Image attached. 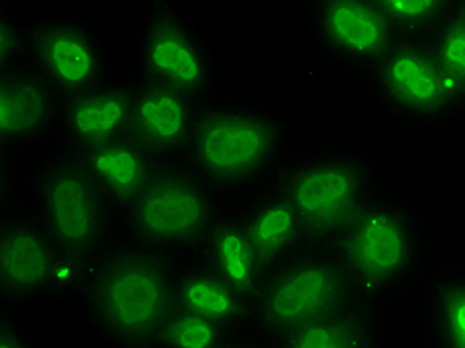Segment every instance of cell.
I'll list each match as a JSON object with an SVG mask.
<instances>
[{
  "label": "cell",
  "instance_id": "obj_1",
  "mask_svg": "<svg viewBox=\"0 0 465 348\" xmlns=\"http://www.w3.org/2000/svg\"><path fill=\"white\" fill-rule=\"evenodd\" d=\"M292 145V128L277 105L223 92L201 105L185 160L221 205H237L281 175Z\"/></svg>",
  "mask_w": 465,
  "mask_h": 348
},
{
  "label": "cell",
  "instance_id": "obj_2",
  "mask_svg": "<svg viewBox=\"0 0 465 348\" xmlns=\"http://www.w3.org/2000/svg\"><path fill=\"white\" fill-rule=\"evenodd\" d=\"M173 261L120 237L84 275L76 301L94 336L120 348H153L175 309Z\"/></svg>",
  "mask_w": 465,
  "mask_h": 348
},
{
  "label": "cell",
  "instance_id": "obj_3",
  "mask_svg": "<svg viewBox=\"0 0 465 348\" xmlns=\"http://www.w3.org/2000/svg\"><path fill=\"white\" fill-rule=\"evenodd\" d=\"M23 205L54 241L68 265L84 279L114 241L122 237L120 214L82 154L60 145L28 175Z\"/></svg>",
  "mask_w": 465,
  "mask_h": 348
},
{
  "label": "cell",
  "instance_id": "obj_4",
  "mask_svg": "<svg viewBox=\"0 0 465 348\" xmlns=\"http://www.w3.org/2000/svg\"><path fill=\"white\" fill-rule=\"evenodd\" d=\"M430 235L424 221L386 185L334 241V247L372 303L404 291L424 271Z\"/></svg>",
  "mask_w": 465,
  "mask_h": 348
},
{
  "label": "cell",
  "instance_id": "obj_5",
  "mask_svg": "<svg viewBox=\"0 0 465 348\" xmlns=\"http://www.w3.org/2000/svg\"><path fill=\"white\" fill-rule=\"evenodd\" d=\"M277 185L297 209L309 244L332 245L384 182L376 157L361 144L291 155Z\"/></svg>",
  "mask_w": 465,
  "mask_h": 348
},
{
  "label": "cell",
  "instance_id": "obj_6",
  "mask_svg": "<svg viewBox=\"0 0 465 348\" xmlns=\"http://www.w3.org/2000/svg\"><path fill=\"white\" fill-rule=\"evenodd\" d=\"M372 303L334 245L306 244L269 271L251 303V326L277 343L334 313Z\"/></svg>",
  "mask_w": 465,
  "mask_h": 348
},
{
  "label": "cell",
  "instance_id": "obj_7",
  "mask_svg": "<svg viewBox=\"0 0 465 348\" xmlns=\"http://www.w3.org/2000/svg\"><path fill=\"white\" fill-rule=\"evenodd\" d=\"M219 209V195L185 157L167 160L122 209L120 231L179 265L195 257Z\"/></svg>",
  "mask_w": 465,
  "mask_h": 348
},
{
  "label": "cell",
  "instance_id": "obj_8",
  "mask_svg": "<svg viewBox=\"0 0 465 348\" xmlns=\"http://www.w3.org/2000/svg\"><path fill=\"white\" fill-rule=\"evenodd\" d=\"M132 82L183 92L201 104L223 94L213 45L172 0H155L145 8L134 36Z\"/></svg>",
  "mask_w": 465,
  "mask_h": 348
},
{
  "label": "cell",
  "instance_id": "obj_9",
  "mask_svg": "<svg viewBox=\"0 0 465 348\" xmlns=\"http://www.w3.org/2000/svg\"><path fill=\"white\" fill-rule=\"evenodd\" d=\"M82 283L30 211L8 207L0 224V303L23 311L52 299L74 301Z\"/></svg>",
  "mask_w": 465,
  "mask_h": 348
},
{
  "label": "cell",
  "instance_id": "obj_10",
  "mask_svg": "<svg viewBox=\"0 0 465 348\" xmlns=\"http://www.w3.org/2000/svg\"><path fill=\"white\" fill-rule=\"evenodd\" d=\"M364 80L378 108L394 124H433L465 108L428 38L400 36Z\"/></svg>",
  "mask_w": 465,
  "mask_h": 348
},
{
  "label": "cell",
  "instance_id": "obj_11",
  "mask_svg": "<svg viewBox=\"0 0 465 348\" xmlns=\"http://www.w3.org/2000/svg\"><path fill=\"white\" fill-rule=\"evenodd\" d=\"M33 62L62 98L100 88L114 78L108 45L86 16L46 15L30 20Z\"/></svg>",
  "mask_w": 465,
  "mask_h": 348
},
{
  "label": "cell",
  "instance_id": "obj_12",
  "mask_svg": "<svg viewBox=\"0 0 465 348\" xmlns=\"http://www.w3.org/2000/svg\"><path fill=\"white\" fill-rule=\"evenodd\" d=\"M309 25L321 55L362 80L400 38L374 0H321L309 8Z\"/></svg>",
  "mask_w": 465,
  "mask_h": 348
},
{
  "label": "cell",
  "instance_id": "obj_13",
  "mask_svg": "<svg viewBox=\"0 0 465 348\" xmlns=\"http://www.w3.org/2000/svg\"><path fill=\"white\" fill-rule=\"evenodd\" d=\"M62 100L60 92L36 66L0 74L3 152H23L60 142Z\"/></svg>",
  "mask_w": 465,
  "mask_h": 348
},
{
  "label": "cell",
  "instance_id": "obj_14",
  "mask_svg": "<svg viewBox=\"0 0 465 348\" xmlns=\"http://www.w3.org/2000/svg\"><path fill=\"white\" fill-rule=\"evenodd\" d=\"M201 102L155 84L132 82L130 135L160 160H183Z\"/></svg>",
  "mask_w": 465,
  "mask_h": 348
},
{
  "label": "cell",
  "instance_id": "obj_15",
  "mask_svg": "<svg viewBox=\"0 0 465 348\" xmlns=\"http://www.w3.org/2000/svg\"><path fill=\"white\" fill-rule=\"evenodd\" d=\"M132 82L112 78L100 88L62 100L60 142L78 154L130 135Z\"/></svg>",
  "mask_w": 465,
  "mask_h": 348
},
{
  "label": "cell",
  "instance_id": "obj_16",
  "mask_svg": "<svg viewBox=\"0 0 465 348\" xmlns=\"http://www.w3.org/2000/svg\"><path fill=\"white\" fill-rule=\"evenodd\" d=\"M229 207L237 209L265 275L309 244L297 209L277 184Z\"/></svg>",
  "mask_w": 465,
  "mask_h": 348
},
{
  "label": "cell",
  "instance_id": "obj_17",
  "mask_svg": "<svg viewBox=\"0 0 465 348\" xmlns=\"http://www.w3.org/2000/svg\"><path fill=\"white\" fill-rule=\"evenodd\" d=\"M195 259L219 273L251 303L265 279V269L235 207L221 205L213 225L195 253Z\"/></svg>",
  "mask_w": 465,
  "mask_h": 348
},
{
  "label": "cell",
  "instance_id": "obj_18",
  "mask_svg": "<svg viewBox=\"0 0 465 348\" xmlns=\"http://www.w3.org/2000/svg\"><path fill=\"white\" fill-rule=\"evenodd\" d=\"M175 273V309L209 316L239 333L251 326V301L203 261L179 263Z\"/></svg>",
  "mask_w": 465,
  "mask_h": 348
},
{
  "label": "cell",
  "instance_id": "obj_19",
  "mask_svg": "<svg viewBox=\"0 0 465 348\" xmlns=\"http://www.w3.org/2000/svg\"><path fill=\"white\" fill-rule=\"evenodd\" d=\"M82 157L118 214L142 192L163 162L132 135L94 147Z\"/></svg>",
  "mask_w": 465,
  "mask_h": 348
},
{
  "label": "cell",
  "instance_id": "obj_20",
  "mask_svg": "<svg viewBox=\"0 0 465 348\" xmlns=\"http://www.w3.org/2000/svg\"><path fill=\"white\" fill-rule=\"evenodd\" d=\"M370 304L334 313L326 319L282 336L274 346L282 348H370L380 346L378 324Z\"/></svg>",
  "mask_w": 465,
  "mask_h": 348
},
{
  "label": "cell",
  "instance_id": "obj_21",
  "mask_svg": "<svg viewBox=\"0 0 465 348\" xmlns=\"http://www.w3.org/2000/svg\"><path fill=\"white\" fill-rule=\"evenodd\" d=\"M428 329L433 344L465 348V273L446 269L431 283Z\"/></svg>",
  "mask_w": 465,
  "mask_h": 348
},
{
  "label": "cell",
  "instance_id": "obj_22",
  "mask_svg": "<svg viewBox=\"0 0 465 348\" xmlns=\"http://www.w3.org/2000/svg\"><path fill=\"white\" fill-rule=\"evenodd\" d=\"M241 333L221 324L209 316L192 311L173 309L153 348H227L241 346Z\"/></svg>",
  "mask_w": 465,
  "mask_h": 348
},
{
  "label": "cell",
  "instance_id": "obj_23",
  "mask_svg": "<svg viewBox=\"0 0 465 348\" xmlns=\"http://www.w3.org/2000/svg\"><path fill=\"white\" fill-rule=\"evenodd\" d=\"M398 36L428 38L461 0H374Z\"/></svg>",
  "mask_w": 465,
  "mask_h": 348
},
{
  "label": "cell",
  "instance_id": "obj_24",
  "mask_svg": "<svg viewBox=\"0 0 465 348\" xmlns=\"http://www.w3.org/2000/svg\"><path fill=\"white\" fill-rule=\"evenodd\" d=\"M433 55L465 102V3L451 10L428 36Z\"/></svg>",
  "mask_w": 465,
  "mask_h": 348
},
{
  "label": "cell",
  "instance_id": "obj_25",
  "mask_svg": "<svg viewBox=\"0 0 465 348\" xmlns=\"http://www.w3.org/2000/svg\"><path fill=\"white\" fill-rule=\"evenodd\" d=\"M33 58L30 20L18 13L16 5H0V74L16 72Z\"/></svg>",
  "mask_w": 465,
  "mask_h": 348
},
{
  "label": "cell",
  "instance_id": "obj_26",
  "mask_svg": "<svg viewBox=\"0 0 465 348\" xmlns=\"http://www.w3.org/2000/svg\"><path fill=\"white\" fill-rule=\"evenodd\" d=\"M0 348H38V343L13 311H5L0 319Z\"/></svg>",
  "mask_w": 465,
  "mask_h": 348
},
{
  "label": "cell",
  "instance_id": "obj_27",
  "mask_svg": "<svg viewBox=\"0 0 465 348\" xmlns=\"http://www.w3.org/2000/svg\"><path fill=\"white\" fill-rule=\"evenodd\" d=\"M294 3H299L301 6H304L306 10H309V8L314 6L316 3H321V0H294Z\"/></svg>",
  "mask_w": 465,
  "mask_h": 348
},
{
  "label": "cell",
  "instance_id": "obj_28",
  "mask_svg": "<svg viewBox=\"0 0 465 348\" xmlns=\"http://www.w3.org/2000/svg\"><path fill=\"white\" fill-rule=\"evenodd\" d=\"M0 5H16V0H0Z\"/></svg>",
  "mask_w": 465,
  "mask_h": 348
},
{
  "label": "cell",
  "instance_id": "obj_29",
  "mask_svg": "<svg viewBox=\"0 0 465 348\" xmlns=\"http://www.w3.org/2000/svg\"><path fill=\"white\" fill-rule=\"evenodd\" d=\"M463 3H465V0H463Z\"/></svg>",
  "mask_w": 465,
  "mask_h": 348
}]
</instances>
